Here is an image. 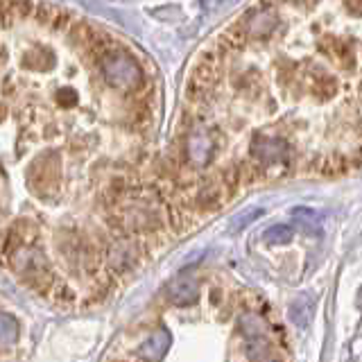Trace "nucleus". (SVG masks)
Listing matches in <instances>:
<instances>
[{
    "mask_svg": "<svg viewBox=\"0 0 362 362\" xmlns=\"http://www.w3.org/2000/svg\"><path fill=\"white\" fill-rule=\"evenodd\" d=\"M261 215H263V209H249V211H243L240 215H236L234 222H231V231H243L245 227H249V224L261 218Z\"/></svg>",
    "mask_w": 362,
    "mask_h": 362,
    "instance_id": "obj_16",
    "label": "nucleus"
},
{
    "mask_svg": "<svg viewBox=\"0 0 362 362\" xmlns=\"http://www.w3.org/2000/svg\"><path fill=\"white\" fill-rule=\"evenodd\" d=\"M80 261H82V267L86 270V274H96L98 267H100V254H98V249L93 247L91 243H84L80 247Z\"/></svg>",
    "mask_w": 362,
    "mask_h": 362,
    "instance_id": "obj_15",
    "label": "nucleus"
},
{
    "mask_svg": "<svg viewBox=\"0 0 362 362\" xmlns=\"http://www.w3.org/2000/svg\"><path fill=\"white\" fill-rule=\"evenodd\" d=\"M277 25H279L277 16L267 14V12L249 14V19H245L247 34H252V37H265V34H270L274 28H277Z\"/></svg>",
    "mask_w": 362,
    "mask_h": 362,
    "instance_id": "obj_7",
    "label": "nucleus"
},
{
    "mask_svg": "<svg viewBox=\"0 0 362 362\" xmlns=\"http://www.w3.org/2000/svg\"><path fill=\"white\" fill-rule=\"evenodd\" d=\"M53 297H55V304H59V306H71L73 301H75L73 290L68 288V286H57L53 290Z\"/></svg>",
    "mask_w": 362,
    "mask_h": 362,
    "instance_id": "obj_17",
    "label": "nucleus"
},
{
    "mask_svg": "<svg viewBox=\"0 0 362 362\" xmlns=\"http://www.w3.org/2000/svg\"><path fill=\"white\" fill-rule=\"evenodd\" d=\"M347 7H349V10H353V12L362 14V3H347Z\"/></svg>",
    "mask_w": 362,
    "mask_h": 362,
    "instance_id": "obj_21",
    "label": "nucleus"
},
{
    "mask_svg": "<svg viewBox=\"0 0 362 362\" xmlns=\"http://www.w3.org/2000/svg\"><path fill=\"white\" fill-rule=\"evenodd\" d=\"M59 179V157L57 152H43L41 157L28 170V184L34 193L46 197L50 191H55Z\"/></svg>",
    "mask_w": 362,
    "mask_h": 362,
    "instance_id": "obj_2",
    "label": "nucleus"
},
{
    "mask_svg": "<svg viewBox=\"0 0 362 362\" xmlns=\"http://www.w3.org/2000/svg\"><path fill=\"white\" fill-rule=\"evenodd\" d=\"M254 362H279V360H254Z\"/></svg>",
    "mask_w": 362,
    "mask_h": 362,
    "instance_id": "obj_23",
    "label": "nucleus"
},
{
    "mask_svg": "<svg viewBox=\"0 0 362 362\" xmlns=\"http://www.w3.org/2000/svg\"><path fill=\"white\" fill-rule=\"evenodd\" d=\"M102 77L109 86H114L118 91H136L143 82V71L136 64L132 55H127L125 50H114L107 57L100 59Z\"/></svg>",
    "mask_w": 362,
    "mask_h": 362,
    "instance_id": "obj_1",
    "label": "nucleus"
},
{
    "mask_svg": "<svg viewBox=\"0 0 362 362\" xmlns=\"http://www.w3.org/2000/svg\"><path fill=\"white\" fill-rule=\"evenodd\" d=\"M96 32H98V30H93L89 23H77V25H73V28H71V39H73L80 48L89 50L91 43H93V39H96Z\"/></svg>",
    "mask_w": 362,
    "mask_h": 362,
    "instance_id": "obj_14",
    "label": "nucleus"
},
{
    "mask_svg": "<svg viewBox=\"0 0 362 362\" xmlns=\"http://www.w3.org/2000/svg\"><path fill=\"white\" fill-rule=\"evenodd\" d=\"M245 39H247V28H245V21H240V23H236V25H231V28L222 34L220 43H222V48L234 50V48L243 46Z\"/></svg>",
    "mask_w": 362,
    "mask_h": 362,
    "instance_id": "obj_12",
    "label": "nucleus"
},
{
    "mask_svg": "<svg viewBox=\"0 0 362 362\" xmlns=\"http://www.w3.org/2000/svg\"><path fill=\"white\" fill-rule=\"evenodd\" d=\"M213 154V141L206 132H195L188 141V159L193 166H206Z\"/></svg>",
    "mask_w": 362,
    "mask_h": 362,
    "instance_id": "obj_6",
    "label": "nucleus"
},
{
    "mask_svg": "<svg viewBox=\"0 0 362 362\" xmlns=\"http://www.w3.org/2000/svg\"><path fill=\"white\" fill-rule=\"evenodd\" d=\"M292 220H295L297 229L304 231L306 236H317V234H320V229H322L320 213H315L313 209H306V206H301V209L292 211Z\"/></svg>",
    "mask_w": 362,
    "mask_h": 362,
    "instance_id": "obj_8",
    "label": "nucleus"
},
{
    "mask_svg": "<svg viewBox=\"0 0 362 362\" xmlns=\"http://www.w3.org/2000/svg\"><path fill=\"white\" fill-rule=\"evenodd\" d=\"M23 66L32 68V71H48V68L55 66V55L48 53V50H32L23 57Z\"/></svg>",
    "mask_w": 362,
    "mask_h": 362,
    "instance_id": "obj_11",
    "label": "nucleus"
},
{
    "mask_svg": "<svg viewBox=\"0 0 362 362\" xmlns=\"http://www.w3.org/2000/svg\"><path fill=\"white\" fill-rule=\"evenodd\" d=\"M19 342V322L12 315L0 313V349Z\"/></svg>",
    "mask_w": 362,
    "mask_h": 362,
    "instance_id": "obj_9",
    "label": "nucleus"
},
{
    "mask_svg": "<svg viewBox=\"0 0 362 362\" xmlns=\"http://www.w3.org/2000/svg\"><path fill=\"white\" fill-rule=\"evenodd\" d=\"M5 116H7V107H5V105H0V123H3V120H5Z\"/></svg>",
    "mask_w": 362,
    "mask_h": 362,
    "instance_id": "obj_22",
    "label": "nucleus"
},
{
    "mask_svg": "<svg viewBox=\"0 0 362 362\" xmlns=\"http://www.w3.org/2000/svg\"><path fill=\"white\" fill-rule=\"evenodd\" d=\"M57 102L62 107H75L77 105V93H75V89H68V86L59 89L57 91Z\"/></svg>",
    "mask_w": 362,
    "mask_h": 362,
    "instance_id": "obj_19",
    "label": "nucleus"
},
{
    "mask_svg": "<svg viewBox=\"0 0 362 362\" xmlns=\"http://www.w3.org/2000/svg\"><path fill=\"white\" fill-rule=\"evenodd\" d=\"M170 333L166 329H157L150 338H145V342L139 347V356L145 362H159L163 360V356L168 353L170 349Z\"/></svg>",
    "mask_w": 362,
    "mask_h": 362,
    "instance_id": "obj_3",
    "label": "nucleus"
},
{
    "mask_svg": "<svg viewBox=\"0 0 362 362\" xmlns=\"http://www.w3.org/2000/svg\"><path fill=\"white\" fill-rule=\"evenodd\" d=\"M168 299L175 306H191L197 299V281L191 277H179L170 283L168 288Z\"/></svg>",
    "mask_w": 362,
    "mask_h": 362,
    "instance_id": "obj_5",
    "label": "nucleus"
},
{
    "mask_svg": "<svg viewBox=\"0 0 362 362\" xmlns=\"http://www.w3.org/2000/svg\"><path fill=\"white\" fill-rule=\"evenodd\" d=\"M57 12H59V7H55V5H39V7H37V19H39L41 23L53 25Z\"/></svg>",
    "mask_w": 362,
    "mask_h": 362,
    "instance_id": "obj_18",
    "label": "nucleus"
},
{
    "mask_svg": "<svg viewBox=\"0 0 362 362\" xmlns=\"http://www.w3.org/2000/svg\"><path fill=\"white\" fill-rule=\"evenodd\" d=\"M295 238V231L288 224H274L272 229L265 231V243L267 245H288Z\"/></svg>",
    "mask_w": 362,
    "mask_h": 362,
    "instance_id": "obj_13",
    "label": "nucleus"
},
{
    "mask_svg": "<svg viewBox=\"0 0 362 362\" xmlns=\"http://www.w3.org/2000/svg\"><path fill=\"white\" fill-rule=\"evenodd\" d=\"M68 23H71V14H66V12L59 10L57 16H55V21H53V28L55 30H64Z\"/></svg>",
    "mask_w": 362,
    "mask_h": 362,
    "instance_id": "obj_20",
    "label": "nucleus"
},
{
    "mask_svg": "<svg viewBox=\"0 0 362 362\" xmlns=\"http://www.w3.org/2000/svg\"><path fill=\"white\" fill-rule=\"evenodd\" d=\"M310 317H313V299H310L308 295H304L290 306V320L295 322L297 326H308Z\"/></svg>",
    "mask_w": 362,
    "mask_h": 362,
    "instance_id": "obj_10",
    "label": "nucleus"
},
{
    "mask_svg": "<svg viewBox=\"0 0 362 362\" xmlns=\"http://www.w3.org/2000/svg\"><path fill=\"white\" fill-rule=\"evenodd\" d=\"M252 157L261 163H281L286 159V143L272 139H256L252 143Z\"/></svg>",
    "mask_w": 362,
    "mask_h": 362,
    "instance_id": "obj_4",
    "label": "nucleus"
}]
</instances>
